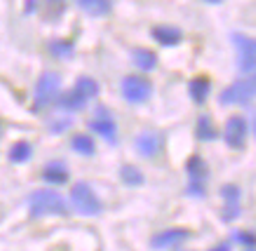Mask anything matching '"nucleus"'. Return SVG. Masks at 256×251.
Listing matches in <instances>:
<instances>
[{
	"label": "nucleus",
	"instance_id": "obj_23",
	"mask_svg": "<svg viewBox=\"0 0 256 251\" xmlns=\"http://www.w3.org/2000/svg\"><path fill=\"white\" fill-rule=\"evenodd\" d=\"M50 52L54 56H70L73 54V40H54V42H50Z\"/></svg>",
	"mask_w": 256,
	"mask_h": 251
},
{
	"label": "nucleus",
	"instance_id": "obj_13",
	"mask_svg": "<svg viewBox=\"0 0 256 251\" xmlns=\"http://www.w3.org/2000/svg\"><path fill=\"white\" fill-rule=\"evenodd\" d=\"M90 129H92L94 134L104 136V139L110 143L118 141V127H116V122H113V118H94L92 122H90Z\"/></svg>",
	"mask_w": 256,
	"mask_h": 251
},
{
	"label": "nucleus",
	"instance_id": "obj_28",
	"mask_svg": "<svg viewBox=\"0 0 256 251\" xmlns=\"http://www.w3.org/2000/svg\"><path fill=\"white\" fill-rule=\"evenodd\" d=\"M247 251H254V249H247Z\"/></svg>",
	"mask_w": 256,
	"mask_h": 251
},
{
	"label": "nucleus",
	"instance_id": "obj_5",
	"mask_svg": "<svg viewBox=\"0 0 256 251\" xmlns=\"http://www.w3.org/2000/svg\"><path fill=\"white\" fill-rule=\"evenodd\" d=\"M233 42L238 49V63H240V71L252 75L254 73V63H256V47L254 40L242 35V33H233Z\"/></svg>",
	"mask_w": 256,
	"mask_h": 251
},
{
	"label": "nucleus",
	"instance_id": "obj_14",
	"mask_svg": "<svg viewBox=\"0 0 256 251\" xmlns=\"http://www.w3.org/2000/svg\"><path fill=\"white\" fill-rule=\"evenodd\" d=\"M42 179L52 186H64V183H68V169L64 162H50L42 169Z\"/></svg>",
	"mask_w": 256,
	"mask_h": 251
},
{
	"label": "nucleus",
	"instance_id": "obj_12",
	"mask_svg": "<svg viewBox=\"0 0 256 251\" xmlns=\"http://www.w3.org/2000/svg\"><path fill=\"white\" fill-rule=\"evenodd\" d=\"M210 92H212V80L207 75H198V78H193L188 82V94H190V99L195 103H204Z\"/></svg>",
	"mask_w": 256,
	"mask_h": 251
},
{
	"label": "nucleus",
	"instance_id": "obj_16",
	"mask_svg": "<svg viewBox=\"0 0 256 251\" xmlns=\"http://www.w3.org/2000/svg\"><path fill=\"white\" fill-rule=\"evenodd\" d=\"M31 157H33V146L28 141L12 143V148H10V160H12L14 165H24V162H28Z\"/></svg>",
	"mask_w": 256,
	"mask_h": 251
},
{
	"label": "nucleus",
	"instance_id": "obj_27",
	"mask_svg": "<svg viewBox=\"0 0 256 251\" xmlns=\"http://www.w3.org/2000/svg\"><path fill=\"white\" fill-rule=\"evenodd\" d=\"M0 136H2V125H0Z\"/></svg>",
	"mask_w": 256,
	"mask_h": 251
},
{
	"label": "nucleus",
	"instance_id": "obj_22",
	"mask_svg": "<svg viewBox=\"0 0 256 251\" xmlns=\"http://www.w3.org/2000/svg\"><path fill=\"white\" fill-rule=\"evenodd\" d=\"M132 56H134V63L139 66L141 71H153L158 66V56L150 49H134Z\"/></svg>",
	"mask_w": 256,
	"mask_h": 251
},
{
	"label": "nucleus",
	"instance_id": "obj_20",
	"mask_svg": "<svg viewBox=\"0 0 256 251\" xmlns=\"http://www.w3.org/2000/svg\"><path fill=\"white\" fill-rule=\"evenodd\" d=\"M195 136H198L200 141H214V139H216V127H214L210 115H202V118L198 120V125H195Z\"/></svg>",
	"mask_w": 256,
	"mask_h": 251
},
{
	"label": "nucleus",
	"instance_id": "obj_21",
	"mask_svg": "<svg viewBox=\"0 0 256 251\" xmlns=\"http://www.w3.org/2000/svg\"><path fill=\"white\" fill-rule=\"evenodd\" d=\"M70 148L80 153V155H94L96 153V146H94V139H90L87 134H78V136H73V141H70Z\"/></svg>",
	"mask_w": 256,
	"mask_h": 251
},
{
	"label": "nucleus",
	"instance_id": "obj_24",
	"mask_svg": "<svg viewBox=\"0 0 256 251\" xmlns=\"http://www.w3.org/2000/svg\"><path fill=\"white\" fill-rule=\"evenodd\" d=\"M221 195H224L228 202L233 204V207H238L242 193H240V188H238V186H224V188H221Z\"/></svg>",
	"mask_w": 256,
	"mask_h": 251
},
{
	"label": "nucleus",
	"instance_id": "obj_4",
	"mask_svg": "<svg viewBox=\"0 0 256 251\" xmlns=\"http://www.w3.org/2000/svg\"><path fill=\"white\" fill-rule=\"evenodd\" d=\"M153 92V87L148 82L146 78H141V75H127L122 80V96L124 101L130 103H144L150 96Z\"/></svg>",
	"mask_w": 256,
	"mask_h": 251
},
{
	"label": "nucleus",
	"instance_id": "obj_15",
	"mask_svg": "<svg viewBox=\"0 0 256 251\" xmlns=\"http://www.w3.org/2000/svg\"><path fill=\"white\" fill-rule=\"evenodd\" d=\"M56 106L64 110H82L87 106V99L82 94H78L76 89H70V92H66V94L56 99Z\"/></svg>",
	"mask_w": 256,
	"mask_h": 251
},
{
	"label": "nucleus",
	"instance_id": "obj_19",
	"mask_svg": "<svg viewBox=\"0 0 256 251\" xmlns=\"http://www.w3.org/2000/svg\"><path fill=\"white\" fill-rule=\"evenodd\" d=\"M120 179H122L124 186H132V188H136V186H144L146 183V176L141 174V169H136L134 165H122L120 167Z\"/></svg>",
	"mask_w": 256,
	"mask_h": 251
},
{
	"label": "nucleus",
	"instance_id": "obj_2",
	"mask_svg": "<svg viewBox=\"0 0 256 251\" xmlns=\"http://www.w3.org/2000/svg\"><path fill=\"white\" fill-rule=\"evenodd\" d=\"M70 202H73V207H76L80 214H85V216H96V214H101V209H104V204H101V200L92 190V186L85 183V181H78V183L73 186V190H70Z\"/></svg>",
	"mask_w": 256,
	"mask_h": 251
},
{
	"label": "nucleus",
	"instance_id": "obj_7",
	"mask_svg": "<svg viewBox=\"0 0 256 251\" xmlns=\"http://www.w3.org/2000/svg\"><path fill=\"white\" fill-rule=\"evenodd\" d=\"M247 134H249V125L242 115H233L226 122V143L233 150H242L247 146Z\"/></svg>",
	"mask_w": 256,
	"mask_h": 251
},
{
	"label": "nucleus",
	"instance_id": "obj_9",
	"mask_svg": "<svg viewBox=\"0 0 256 251\" xmlns=\"http://www.w3.org/2000/svg\"><path fill=\"white\" fill-rule=\"evenodd\" d=\"M188 235H190L188 228H167V230L150 237V247L153 249H167V247H174V244H181L184 240H188Z\"/></svg>",
	"mask_w": 256,
	"mask_h": 251
},
{
	"label": "nucleus",
	"instance_id": "obj_10",
	"mask_svg": "<svg viewBox=\"0 0 256 251\" xmlns=\"http://www.w3.org/2000/svg\"><path fill=\"white\" fill-rule=\"evenodd\" d=\"M162 134L158 132H144L136 136V150H139L144 157H156L160 150H162Z\"/></svg>",
	"mask_w": 256,
	"mask_h": 251
},
{
	"label": "nucleus",
	"instance_id": "obj_18",
	"mask_svg": "<svg viewBox=\"0 0 256 251\" xmlns=\"http://www.w3.org/2000/svg\"><path fill=\"white\" fill-rule=\"evenodd\" d=\"M78 94H82L90 101V99H96L99 96V92H101V87H99V82L94 78H87V75H82V78H78V82H76V87H73Z\"/></svg>",
	"mask_w": 256,
	"mask_h": 251
},
{
	"label": "nucleus",
	"instance_id": "obj_25",
	"mask_svg": "<svg viewBox=\"0 0 256 251\" xmlns=\"http://www.w3.org/2000/svg\"><path fill=\"white\" fill-rule=\"evenodd\" d=\"M238 240H240L242 244H247V249H254V235H252V230L238 233Z\"/></svg>",
	"mask_w": 256,
	"mask_h": 251
},
{
	"label": "nucleus",
	"instance_id": "obj_17",
	"mask_svg": "<svg viewBox=\"0 0 256 251\" xmlns=\"http://www.w3.org/2000/svg\"><path fill=\"white\" fill-rule=\"evenodd\" d=\"M78 7H82L87 12V14L92 16H106L113 12V2H108V0H82V2H78Z\"/></svg>",
	"mask_w": 256,
	"mask_h": 251
},
{
	"label": "nucleus",
	"instance_id": "obj_8",
	"mask_svg": "<svg viewBox=\"0 0 256 251\" xmlns=\"http://www.w3.org/2000/svg\"><path fill=\"white\" fill-rule=\"evenodd\" d=\"M254 99V80H240V82H233V85L221 92V103L224 106H230V103H249Z\"/></svg>",
	"mask_w": 256,
	"mask_h": 251
},
{
	"label": "nucleus",
	"instance_id": "obj_11",
	"mask_svg": "<svg viewBox=\"0 0 256 251\" xmlns=\"http://www.w3.org/2000/svg\"><path fill=\"white\" fill-rule=\"evenodd\" d=\"M153 38L164 47H176L184 40V31L176 26H158V28H153Z\"/></svg>",
	"mask_w": 256,
	"mask_h": 251
},
{
	"label": "nucleus",
	"instance_id": "obj_26",
	"mask_svg": "<svg viewBox=\"0 0 256 251\" xmlns=\"http://www.w3.org/2000/svg\"><path fill=\"white\" fill-rule=\"evenodd\" d=\"M210 251H230V244L221 242V244H216V247H214V249H210Z\"/></svg>",
	"mask_w": 256,
	"mask_h": 251
},
{
	"label": "nucleus",
	"instance_id": "obj_3",
	"mask_svg": "<svg viewBox=\"0 0 256 251\" xmlns=\"http://www.w3.org/2000/svg\"><path fill=\"white\" fill-rule=\"evenodd\" d=\"M59 87H62V78L56 73L47 71L40 75L38 85H36V103H33V113H40L45 110L47 106H52L56 101V94H59Z\"/></svg>",
	"mask_w": 256,
	"mask_h": 251
},
{
	"label": "nucleus",
	"instance_id": "obj_1",
	"mask_svg": "<svg viewBox=\"0 0 256 251\" xmlns=\"http://www.w3.org/2000/svg\"><path fill=\"white\" fill-rule=\"evenodd\" d=\"M28 207H31L33 216H66L68 214V204L56 190H36L28 197Z\"/></svg>",
	"mask_w": 256,
	"mask_h": 251
},
{
	"label": "nucleus",
	"instance_id": "obj_6",
	"mask_svg": "<svg viewBox=\"0 0 256 251\" xmlns=\"http://www.w3.org/2000/svg\"><path fill=\"white\" fill-rule=\"evenodd\" d=\"M186 172H188V181H190L188 193H193V195H202V193H204L207 176H210V169H207V165H204V160H202L200 155H193L190 160H188Z\"/></svg>",
	"mask_w": 256,
	"mask_h": 251
}]
</instances>
